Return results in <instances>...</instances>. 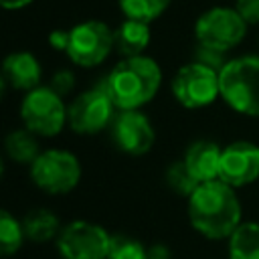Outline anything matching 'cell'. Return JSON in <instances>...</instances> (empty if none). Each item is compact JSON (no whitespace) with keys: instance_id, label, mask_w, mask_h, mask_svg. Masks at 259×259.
I'll use <instances>...</instances> for the list:
<instances>
[{"instance_id":"obj_1","label":"cell","mask_w":259,"mask_h":259,"mask_svg":"<svg viewBox=\"0 0 259 259\" xmlns=\"http://www.w3.org/2000/svg\"><path fill=\"white\" fill-rule=\"evenodd\" d=\"M190 227L210 241L229 239L243 223V206L233 186L223 180H210L196 186L186 198Z\"/></svg>"},{"instance_id":"obj_2","label":"cell","mask_w":259,"mask_h":259,"mask_svg":"<svg viewBox=\"0 0 259 259\" xmlns=\"http://www.w3.org/2000/svg\"><path fill=\"white\" fill-rule=\"evenodd\" d=\"M101 83L117 111L142 109L156 97L162 85V69L152 57H125L107 73Z\"/></svg>"},{"instance_id":"obj_3","label":"cell","mask_w":259,"mask_h":259,"mask_svg":"<svg viewBox=\"0 0 259 259\" xmlns=\"http://www.w3.org/2000/svg\"><path fill=\"white\" fill-rule=\"evenodd\" d=\"M221 99L237 113L259 117V57L245 55L221 69Z\"/></svg>"},{"instance_id":"obj_4","label":"cell","mask_w":259,"mask_h":259,"mask_svg":"<svg viewBox=\"0 0 259 259\" xmlns=\"http://www.w3.org/2000/svg\"><path fill=\"white\" fill-rule=\"evenodd\" d=\"M30 180L36 188L47 194L59 196L77 188L81 182V162L79 158L63 148H49L38 154V158L28 166Z\"/></svg>"},{"instance_id":"obj_5","label":"cell","mask_w":259,"mask_h":259,"mask_svg":"<svg viewBox=\"0 0 259 259\" xmlns=\"http://www.w3.org/2000/svg\"><path fill=\"white\" fill-rule=\"evenodd\" d=\"M69 105H65L63 97L55 93L49 85L36 87L24 93L20 101V119L22 127L30 130L38 138H55L67 125Z\"/></svg>"},{"instance_id":"obj_6","label":"cell","mask_w":259,"mask_h":259,"mask_svg":"<svg viewBox=\"0 0 259 259\" xmlns=\"http://www.w3.org/2000/svg\"><path fill=\"white\" fill-rule=\"evenodd\" d=\"M221 71L192 61L182 65L170 83L172 97L186 109H202L221 97Z\"/></svg>"},{"instance_id":"obj_7","label":"cell","mask_w":259,"mask_h":259,"mask_svg":"<svg viewBox=\"0 0 259 259\" xmlns=\"http://www.w3.org/2000/svg\"><path fill=\"white\" fill-rule=\"evenodd\" d=\"M67 125L79 136H95L103 130H109L117 107L105 91L103 83L79 93L67 109Z\"/></svg>"},{"instance_id":"obj_8","label":"cell","mask_w":259,"mask_h":259,"mask_svg":"<svg viewBox=\"0 0 259 259\" xmlns=\"http://www.w3.org/2000/svg\"><path fill=\"white\" fill-rule=\"evenodd\" d=\"M55 245L63 259H107L111 235L93 221L77 219L63 225Z\"/></svg>"},{"instance_id":"obj_9","label":"cell","mask_w":259,"mask_h":259,"mask_svg":"<svg viewBox=\"0 0 259 259\" xmlns=\"http://www.w3.org/2000/svg\"><path fill=\"white\" fill-rule=\"evenodd\" d=\"M247 34V22L239 16L235 8L214 6L202 12L194 24V36L198 45L227 53L235 49Z\"/></svg>"},{"instance_id":"obj_10","label":"cell","mask_w":259,"mask_h":259,"mask_svg":"<svg viewBox=\"0 0 259 259\" xmlns=\"http://www.w3.org/2000/svg\"><path fill=\"white\" fill-rule=\"evenodd\" d=\"M115 49L113 30L101 20H85L69 28L67 57L85 69L101 65Z\"/></svg>"},{"instance_id":"obj_11","label":"cell","mask_w":259,"mask_h":259,"mask_svg":"<svg viewBox=\"0 0 259 259\" xmlns=\"http://www.w3.org/2000/svg\"><path fill=\"white\" fill-rule=\"evenodd\" d=\"M109 136L113 146L127 156H144L156 142V130L142 109H121L115 113Z\"/></svg>"},{"instance_id":"obj_12","label":"cell","mask_w":259,"mask_h":259,"mask_svg":"<svg viewBox=\"0 0 259 259\" xmlns=\"http://www.w3.org/2000/svg\"><path fill=\"white\" fill-rule=\"evenodd\" d=\"M219 180L237 188H245L259 180V146L249 140H237L223 148Z\"/></svg>"},{"instance_id":"obj_13","label":"cell","mask_w":259,"mask_h":259,"mask_svg":"<svg viewBox=\"0 0 259 259\" xmlns=\"http://www.w3.org/2000/svg\"><path fill=\"white\" fill-rule=\"evenodd\" d=\"M42 69L36 57L28 51L10 53L2 63V85L16 91H32L40 87Z\"/></svg>"},{"instance_id":"obj_14","label":"cell","mask_w":259,"mask_h":259,"mask_svg":"<svg viewBox=\"0 0 259 259\" xmlns=\"http://www.w3.org/2000/svg\"><path fill=\"white\" fill-rule=\"evenodd\" d=\"M223 148L212 140H196L184 152V164L198 184L219 180Z\"/></svg>"},{"instance_id":"obj_15","label":"cell","mask_w":259,"mask_h":259,"mask_svg":"<svg viewBox=\"0 0 259 259\" xmlns=\"http://www.w3.org/2000/svg\"><path fill=\"white\" fill-rule=\"evenodd\" d=\"M115 51L125 59V57H140L150 45V26L140 20L125 18L115 30Z\"/></svg>"},{"instance_id":"obj_16","label":"cell","mask_w":259,"mask_h":259,"mask_svg":"<svg viewBox=\"0 0 259 259\" xmlns=\"http://www.w3.org/2000/svg\"><path fill=\"white\" fill-rule=\"evenodd\" d=\"M22 227H24L26 241H32V243L53 241L59 237L63 229L59 217L49 208H32L30 212H26V217L22 219Z\"/></svg>"},{"instance_id":"obj_17","label":"cell","mask_w":259,"mask_h":259,"mask_svg":"<svg viewBox=\"0 0 259 259\" xmlns=\"http://www.w3.org/2000/svg\"><path fill=\"white\" fill-rule=\"evenodd\" d=\"M4 152H6V156L12 162L30 166L38 158V154L42 150L38 146V136H34L26 127H18V130H12V132L6 134V138H4Z\"/></svg>"},{"instance_id":"obj_18","label":"cell","mask_w":259,"mask_h":259,"mask_svg":"<svg viewBox=\"0 0 259 259\" xmlns=\"http://www.w3.org/2000/svg\"><path fill=\"white\" fill-rule=\"evenodd\" d=\"M229 259H259V223L243 221L227 239Z\"/></svg>"},{"instance_id":"obj_19","label":"cell","mask_w":259,"mask_h":259,"mask_svg":"<svg viewBox=\"0 0 259 259\" xmlns=\"http://www.w3.org/2000/svg\"><path fill=\"white\" fill-rule=\"evenodd\" d=\"M26 241L22 221H18L10 210H0V253L10 257L22 249Z\"/></svg>"},{"instance_id":"obj_20","label":"cell","mask_w":259,"mask_h":259,"mask_svg":"<svg viewBox=\"0 0 259 259\" xmlns=\"http://www.w3.org/2000/svg\"><path fill=\"white\" fill-rule=\"evenodd\" d=\"M168 4L170 0H119V8L125 18L140 20L146 24L156 20L168 8Z\"/></svg>"},{"instance_id":"obj_21","label":"cell","mask_w":259,"mask_h":259,"mask_svg":"<svg viewBox=\"0 0 259 259\" xmlns=\"http://www.w3.org/2000/svg\"><path fill=\"white\" fill-rule=\"evenodd\" d=\"M166 184L174 194L184 196V198H188L198 186V182L186 168L184 160H176L166 168Z\"/></svg>"},{"instance_id":"obj_22","label":"cell","mask_w":259,"mask_h":259,"mask_svg":"<svg viewBox=\"0 0 259 259\" xmlns=\"http://www.w3.org/2000/svg\"><path fill=\"white\" fill-rule=\"evenodd\" d=\"M107 259H148V247L130 235H111Z\"/></svg>"},{"instance_id":"obj_23","label":"cell","mask_w":259,"mask_h":259,"mask_svg":"<svg viewBox=\"0 0 259 259\" xmlns=\"http://www.w3.org/2000/svg\"><path fill=\"white\" fill-rule=\"evenodd\" d=\"M49 87H51L55 93H59L61 97H65V95H69V93L73 91V87H75V75H73L69 69H61V71H57V73L53 75Z\"/></svg>"},{"instance_id":"obj_24","label":"cell","mask_w":259,"mask_h":259,"mask_svg":"<svg viewBox=\"0 0 259 259\" xmlns=\"http://www.w3.org/2000/svg\"><path fill=\"white\" fill-rule=\"evenodd\" d=\"M235 10L247 24H259V0H237Z\"/></svg>"},{"instance_id":"obj_25","label":"cell","mask_w":259,"mask_h":259,"mask_svg":"<svg viewBox=\"0 0 259 259\" xmlns=\"http://www.w3.org/2000/svg\"><path fill=\"white\" fill-rule=\"evenodd\" d=\"M49 45H51L55 51H65V53H67V47H69V30H65V28L53 30V32L49 34Z\"/></svg>"},{"instance_id":"obj_26","label":"cell","mask_w":259,"mask_h":259,"mask_svg":"<svg viewBox=\"0 0 259 259\" xmlns=\"http://www.w3.org/2000/svg\"><path fill=\"white\" fill-rule=\"evenodd\" d=\"M148 259H172V253L168 245L164 243H154L148 247Z\"/></svg>"},{"instance_id":"obj_27","label":"cell","mask_w":259,"mask_h":259,"mask_svg":"<svg viewBox=\"0 0 259 259\" xmlns=\"http://www.w3.org/2000/svg\"><path fill=\"white\" fill-rule=\"evenodd\" d=\"M30 2L32 0H0V4H2L4 10H20V8L28 6Z\"/></svg>"}]
</instances>
